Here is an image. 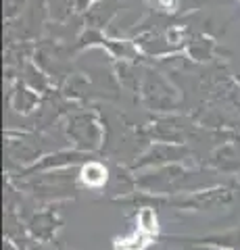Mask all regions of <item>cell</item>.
Returning a JSON list of instances; mask_svg holds the SVG:
<instances>
[{
	"instance_id": "cell-1",
	"label": "cell",
	"mask_w": 240,
	"mask_h": 250,
	"mask_svg": "<svg viewBox=\"0 0 240 250\" xmlns=\"http://www.w3.org/2000/svg\"><path fill=\"white\" fill-rule=\"evenodd\" d=\"M153 236H149L146 231L138 229L134 236H128L123 240H117V244H115V250H142L146 244L151 242Z\"/></svg>"
},
{
	"instance_id": "cell-2",
	"label": "cell",
	"mask_w": 240,
	"mask_h": 250,
	"mask_svg": "<svg viewBox=\"0 0 240 250\" xmlns=\"http://www.w3.org/2000/svg\"><path fill=\"white\" fill-rule=\"evenodd\" d=\"M105 177H107V171L103 167H98V165H88L86 169H84V182L90 184V186L103 184Z\"/></svg>"
},
{
	"instance_id": "cell-3",
	"label": "cell",
	"mask_w": 240,
	"mask_h": 250,
	"mask_svg": "<svg viewBox=\"0 0 240 250\" xmlns=\"http://www.w3.org/2000/svg\"><path fill=\"white\" fill-rule=\"evenodd\" d=\"M138 221H140V228H138V229L146 231L149 236H154V233H157V217H154L153 210H149V208L142 210Z\"/></svg>"
}]
</instances>
